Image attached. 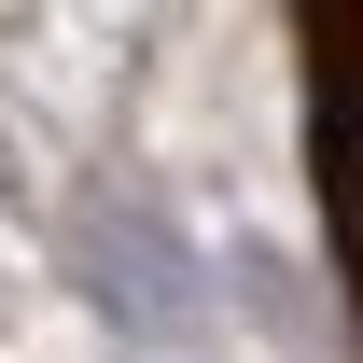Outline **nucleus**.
<instances>
[{
	"instance_id": "f257e3e1",
	"label": "nucleus",
	"mask_w": 363,
	"mask_h": 363,
	"mask_svg": "<svg viewBox=\"0 0 363 363\" xmlns=\"http://www.w3.org/2000/svg\"><path fill=\"white\" fill-rule=\"evenodd\" d=\"M294 56H308L321 238H335V279H350V321H363V0H308V14H294Z\"/></svg>"
}]
</instances>
